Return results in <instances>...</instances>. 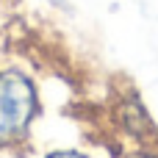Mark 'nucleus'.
<instances>
[{
	"label": "nucleus",
	"mask_w": 158,
	"mask_h": 158,
	"mask_svg": "<svg viewBox=\"0 0 158 158\" xmlns=\"http://www.w3.org/2000/svg\"><path fill=\"white\" fill-rule=\"evenodd\" d=\"M36 106L39 103H36L33 83L17 69H3L0 72V150L22 142L36 114Z\"/></svg>",
	"instance_id": "obj_1"
},
{
	"label": "nucleus",
	"mask_w": 158,
	"mask_h": 158,
	"mask_svg": "<svg viewBox=\"0 0 158 158\" xmlns=\"http://www.w3.org/2000/svg\"><path fill=\"white\" fill-rule=\"evenodd\" d=\"M47 158H86L83 153H75V150H61V153H53Z\"/></svg>",
	"instance_id": "obj_2"
}]
</instances>
